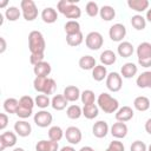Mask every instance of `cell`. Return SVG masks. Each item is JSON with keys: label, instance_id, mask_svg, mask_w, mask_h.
Listing matches in <instances>:
<instances>
[{"label": "cell", "instance_id": "1", "mask_svg": "<svg viewBox=\"0 0 151 151\" xmlns=\"http://www.w3.org/2000/svg\"><path fill=\"white\" fill-rule=\"evenodd\" d=\"M77 0H60L58 9L68 19H78L81 15V9L76 5Z\"/></svg>", "mask_w": 151, "mask_h": 151}, {"label": "cell", "instance_id": "2", "mask_svg": "<svg viewBox=\"0 0 151 151\" xmlns=\"http://www.w3.org/2000/svg\"><path fill=\"white\" fill-rule=\"evenodd\" d=\"M28 47L31 53H38L44 52L46 47V42L44 39V35L39 31H32L28 34Z\"/></svg>", "mask_w": 151, "mask_h": 151}, {"label": "cell", "instance_id": "3", "mask_svg": "<svg viewBox=\"0 0 151 151\" xmlns=\"http://www.w3.org/2000/svg\"><path fill=\"white\" fill-rule=\"evenodd\" d=\"M98 105L99 107L106 112V113H113L114 111H117L118 106H119V103L117 99H114L113 97H111L109 93H100L99 97H98Z\"/></svg>", "mask_w": 151, "mask_h": 151}, {"label": "cell", "instance_id": "4", "mask_svg": "<svg viewBox=\"0 0 151 151\" xmlns=\"http://www.w3.org/2000/svg\"><path fill=\"white\" fill-rule=\"evenodd\" d=\"M22 15L27 21H32L38 15V9L33 0H22L21 1Z\"/></svg>", "mask_w": 151, "mask_h": 151}, {"label": "cell", "instance_id": "5", "mask_svg": "<svg viewBox=\"0 0 151 151\" xmlns=\"http://www.w3.org/2000/svg\"><path fill=\"white\" fill-rule=\"evenodd\" d=\"M85 42H86V46L90 48V50H99L101 46H103V35L99 33V32H90L87 35H86V39H85Z\"/></svg>", "mask_w": 151, "mask_h": 151}, {"label": "cell", "instance_id": "6", "mask_svg": "<svg viewBox=\"0 0 151 151\" xmlns=\"http://www.w3.org/2000/svg\"><path fill=\"white\" fill-rule=\"evenodd\" d=\"M106 86L112 92H118L122 88V77L117 72H111L106 77Z\"/></svg>", "mask_w": 151, "mask_h": 151}, {"label": "cell", "instance_id": "7", "mask_svg": "<svg viewBox=\"0 0 151 151\" xmlns=\"http://www.w3.org/2000/svg\"><path fill=\"white\" fill-rule=\"evenodd\" d=\"M109 35L111 38L112 41H120L123 40V38L126 35V28L123 24H114L110 27L109 31Z\"/></svg>", "mask_w": 151, "mask_h": 151}, {"label": "cell", "instance_id": "8", "mask_svg": "<svg viewBox=\"0 0 151 151\" xmlns=\"http://www.w3.org/2000/svg\"><path fill=\"white\" fill-rule=\"evenodd\" d=\"M52 114L48 111H39L34 114V123L40 127H47L52 123Z\"/></svg>", "mask_w": 151, "mask_h": 151}, {"label": "cell", "instance_id": "9", "mask_svg": "<svg viewBox=\"0 0 151 151\" xmlns=\"http://www.w3.org/2000/svg\"><path fill=\"white\" fill-rule=\"evenodd\" d=\"M17 143V136L14 132L6 131L0 134V151H4L8 146H13Z\"/></svg>", "mask_w": 151, "mask_h": 151}, {"label": "cell", "instance_id": "10", "mask_svg": "<svg viewBox=\"0 0 151 151\" xmlns=\"http://www.w3.org/2000/svg\"><path fill=\"white\" fill-rule=\"evenodd\" d=\"M65 137L71 144H78L81 140V131L76 126H70L66 129Z\"/></svg>", "mask_w": 151, "mask_h": 151}, {"label": "cell", "instance_id": "11", "mask_svg": "<svg viewBox=\"0 0 151 151\" xmlns=\"http://www.w3.org/2000/svg\"><path fill=\"white\" fill-rule=\"evenodd\" d=\"M92 132L97 138H104L109 132V125L105 120H99L94 123L92 127Z\"/></svg>", "mask_w": 151, "mask_h": 151}, {"label": "cell", "instance_id": "12", "mask_svg": "<svg viewBox=\"0 0 151 151\" xmlns=\"http://www.w3.org/2000/svg\"><path fill=\"white\" fill-rule=\"evenodd\" d=\"M111 133L114 138H124L127 134V126L123 122H117L111 127Z\"/></svg>", "mask_w": 151, "mask_h": 151}, {"label": "cell", "instance_id": "13", "mask_svg": "<svg viewBox=\"0 0 151 151\" xmlns=\"http://www.w3.org/2000/svg\"><path fill=\"white\" fill-rule=\"evenodd\" d=\"M14 130L15 132L21 136V137H27L31 134V131H32V127H31V124L25 122V120H19L14 124Z\"/></svg>", "mask_w": 151, "mask_h": 151}, {"label": "cell", "instance_id": "14", "mask_svg": "<svg viewBox=\"0 0 151 151\" xmlns=\"http://www.w3.org/2000/svg\"><path fill=\"white\" fill-rule=\"evenodd\" d=\"M80 91L74 85H68L64 88V97L67 99V101H76L80 97Z\"/></svg>", "mask_w": 151, "mask_h": 151}, {"label": "cell", "instance_id": "15", "mask_svg": "<svg viewBox=\"0 0 151 151\" xmlns=\"http://www.w3.org/2000/svg\"><path fill=\"white\" fill-rule=\"evenodd\" d=\"M132 117H133V110L130 106H123L116 113V119L118 122H123V123L130 120Z\"/></svg>", "mask_w": 151, "mask_h": 151}, {"label": "cell", "instance_id": "16", "mask_svg": "<svg viewBox=\"0 0 151 151\" xmlns=\"http://www.w3.org/2000/svg\"><path fill=\"white\" fill-rule=\"evenodd\" d=\"M51 65L47 61H41L33 67V72L35 77H47L51 73Z\"/></svg>", "mask_w": 151, "mask_h": 151}, {"label": "cell", "instance_id": "17", "mask_svg": "<svg viewBox=\"0 0 151 151\" xmlns=\"http://www.w3.org/2000/svg\"><path fill=\"white\" fill-rule=\"evenodd\" d=\"M41 18L47 24H53L58 19V13L53 7H46L41 12Z\"/></svg>", "mask_w": 151, "mask_h": 151}, {"label": "cell", "instance_id": "18", "mask_svg": "<svg viewBox=\"0 0 151 151\" xmlns=\"http://www.w3.org/2000/svg\"><path fill=\"white\" fill-rule=\"evenodd\" d=\"M118 53L123 58H129L133 53V46L129 41H123L118 45Z\"/></svg>", "mask_w": 151, "mask_h": 151}, {"label": "cell", "instance_id": "19", "mask_svg": "<svg viewBox=\"0 0 151 151\" xmlns=\"http://www.w3.org/2000/svg\"><path fill=\"white\" fill-rule=\"evenodd\" d=\"M137 55H138V59H144V58L151 57V44L147 41L139 44L137 47Z\"/></svg>", "mask_w": 151, "mask_h": 151}, {"label": "cell", "instance_id": "20", "mask_svg": "<svg viewBox=\"0 0 151 151\" xmlns=\"http://www.w3.org/2000/svg\"><path fill=\"white\" fill-rule=\"evenodd\" d=\"M51 105L54 110L57 111H60V110H64L67 105V99L64 97V94H57L52 98L51 100Z\"/></svg>", "mask_w": 151, "mask_h": 151}, {"label": "cell", "instance_id": "21", "mask_svg": "<svg viewBox=\"0 0 151 151\" xmlns=\"http://www.w3.org/2000/svg\"><path fill=\"white\" fill-rule=\"evenodd\" d=\"M79 66L83 70H93L96 65V59L91 55H83L79 59Z\"/></svg>", "mask_w": 151, "mask_h": 151}, {"label": "cell", "instance_id": "22", "mask_svg": "<svg viewBox=\"0 0 151 151\" xmlns=\"http://www.w3.org/2000/svg\"><path fill=\"white\" fill-rule=\"evenodd\" d=\"M136 83H137L138 87H140V88L150 87V85H151V71L143 72L140 76H138Z\"/></svg>", "mask_w": 151, "mask_h": 151}, {"label": "cell", "instance_id": "23", "mask_svg": "<svg viewBox=\"0 0 151 151\" xmlns=\"http://www.w3.org/2000/svg\"><path fill=\"white\" fill-rule=\"evenodd\" d=\"M116 59H117L116 53L111 50H105L100 54V61L103 65H112L116 63Z\"/></svg>", "mask_w": 151, "mask_h": 151}, {"label": "cell", "instance_id": "24", "mask_svg": "<svg viewBox=\"0 0 151 151\" xmlns=\"http://www.w3.org/2000/svg\"><path fill=\"white\" fill-rule=\"evenodd\" d=\"M122 76L124 78H132L137 73V66L133 63H126L122 66Z\"/></svg>", "mask_w": 151, "mask_h": 151}, {"label": "cell", "instance_id": "25", "mask_svg": "<svg viewBox=\"0 0 151 151\" xmlns=\"http://www.w3.org/2000/svg\"><path fill=\"white\" fill-rule=\"evenodd\" d=\"M99 13H100V17L101 19L106 20V21H110L112 20L114 17H116V11L112 6H109V5H105L103 6L100 9H99Z\"/></svg>", "mask_w": 151, "mask_h": 151}, {"label": "cell", "instance_id": "26", "mask_svg": "<svg viewBox=\"0 0 151 151\" xmlns=\"http://www.w3.org/2000/svg\"><path fill=\"white\" fill-rule=\"evenodd\" d=\"M133 105L134 107L138 110V111H146L149 107H150V100L147 97H144V96H139L134 99L133 101Z\"/></svg>", "mask_w": 151, "mask_h": 151}, {"label": "cell", "instance_id": "27", "mask_svg": "<svg viewBox=\"0 0 151 151\" xmlns=\"http://www.w3.org/2000/svg\"><path fill=\"white\" fill-rule=\"evenodd\" d=\"M127 5L130 8L137 11V12H143L144 9L147 8L149 6V1L147 0H129Z\"/></svg>", "mask_w": 151, "mask_h": 151}, {"label": "cell", "instance_id": "28", "mask_svg": "<svg viewBox=\"0 0 151 151\" xmlns=\"http://www.w3.org/2000/svg\"><path fill=\"white\" fill-rule=\"evenodd\" d=\"M92 77L96 81H101L104 80L105 77H107V71L106 67L103 65H97L93 70H92Z\"/></svg>", "mask_w": 151, "mask_h": 151}, {"label": "cell", "instance_id": "29", "mask_svg": "<svg viewBox=\"0 0 151 151\" xmlns=\"http://www.w3.org/2000/svg\"><path fill=\"white\" fill-rule=\"evenodd\" d=\"M83 39H84V37H83V33H81V32L66 35V42H67V45H70V46H72V47L79 46V45L83 42Z\"/></svg>", "mask_w": 151, "mask_h": 151}, {"label": "cell", "instance_id": "30", "mask_svg": "<svg viewBox=\"0 0 151 151\" xmlns=\"http://www.w3.org/2000/svg\"><path fill=\"white\" fill-rule=\"evenodd\" d=\"M98 106L96 104H90V105H84L83 109V114L87 119H93L98 116Z\"/></svg>", "mask_w": 151, "mask_h": 151}, {"label": "cell", "instance_id": "31", "mask_svg": "<svg viewBox=\"0 0 151 151\" xmlns=\"http://www.w3.org/2000/svg\"><path fill=\"white\" fill-rule=\"evenodd\" d=\"M18 107H19V101L15 98H7L4 101V109L8 113H17Z\"/></svg>", "mask_w": 151, "mask_h": 151}, {"label": "cell", "instance_id": "32", "mask_svg": "<svg viewBox=\"0 0 151 151\" xmlns=\"http://www.w3.org/2000/svg\"><path fill=\"white\" fill-rule=\"evenodd\" d=\"M64 28H65L66 35L81 32V31H80V25H79V22L76 21V20H68V21L65 24V27H64Z\"/></svg>", "mask_w": 151, "mask_h": 151}, {"label": "cell", "instance_id": "33", "mask_svg": "<svg viewBox=\"0 0 151 151\" xmlns=\"http://www.w3.org/2000/svg\"><path fill=\"white\" fill-rule=\"evenodd\" d=\"M131 25H132L136 29L142 31V29L145 28L146 21H145V19H144V17H142V15H139V14H136V15H133V17L131 18Z\"/></svg>", "mask_w": 151, "mask_h": 151}, {"label": "cell", "instance_id": "34", "mask_svg": "<svg viewBox=\"0 0 151 151\" xmlns=\"http://www.w3.org/2000/svg\"><path fill=\"white\" fill-rule=\"evenodd\" d=\"M66 114H67V117L71 118V119H78V118L83 114V110H81L80 106H78V105H70V106L67 107Z\"/></svg>", "mask_w": 151, "mask_h": 151}, {"label": "cell", "instance_id": "35", "mask_svg": "<svg viewBox=\"0 0 151 151\" xmlns=\"http://www.w3.org/2000/svg\"><path fill=\"white\" fill-rule=\"evenodd\" d=\"M63 130L59 126H52L48 130V138L50 140H54V142H59L63 138Z\"/></svg>", "mask_w": 151, "mask_h": 151}, {"label": "cell", "instance_id": "36", "mask_svg": "<svg viewBox=\"0 0 151 151\" xmlns=\"http://www.w3.org/2000/svg\"><path fill=\"white\" fill-rule=\"evenodd\" d=\"M5 14H6V18L9 21H15L20 17V9L18 7H15V6H11V7H8L6 9V13Z\"/></svg>", "mask_w": 151, "mask_h": 151}, {"label": "cell", "instance_id": "37", "mask_svg": "<svg viewBox=\"0 0 151 151\" xmlns=\"http://www.w3.org/2000/svg\"><path fill=\"white\" fill-rule=\"evenodd\" d=\"M80 97H81V101H83L84 105L94 104L96 97H94L93 91H91V90H85V91H83V93L80 94Z\"/></svg>", "mask_w": 151, "mask_h": 151}, {"label": "cell", "instance_id": "38", "mask_svg": "<svg viewBox=\"0 0 151 151\" xmlns=\"http://www.w3.org/2000/svg\"><path fill=\"white\" fill-rule=\"evenodd\" d=\"M46 81H47V77H35V79H34V81H33V85H34L35 91H38V92H44Z\"/></svg>", "mask_w": 151, "mask_h": 151}, {"label": "cell", "instance_id": "39", "mask_svg": "<svg viewBox=\"0 0 151 151\" xmlns=\"http://www.w3.org/2000/svg\"><path fill=\"white\" fill-rule=\"evenodd\" d=\"M57 88V84H55V80L52 79V78H47V81H46V85H45V88H44V94L48 96V94H52L54 93Z\"/></svg>", "mask_w": 151, "mask_h": 151}, {"label": "cell", "instance_id": "40", "mask_svg": "<svg viewBox=\"0 0 151 151\" xmlns=\"http://www.w3.org/2000/svg\"><path fill=\"white\" fill-rule=\"evenodd\" d=\"M34 101H35V105H38L41 109H45V107H47L50 105V98L46 94H38L35 97Z\"/></svg>", "mask_w": 151, "mask_h": 151}, {"label": "cell", "instance_id": "41", "mask_svg": "<svg viewBox=\"0 0 151 151\" xmlns=\"http://www.w3.org/2000/svg\"><path fill=\"white\" fill-rule=\"evenodd\" d=\"M19 105L22 106V107H26V109L32 110L33 106H34V100H33L29 96H22V97L19 99Z\"/></svg>", "mask_w": 151, "mask_h": 151}, {"label": "cell", "instance_id": "42", "mask_svg": "<svg viewBox=\"0 0 151 151\" xmlns=\"http://www.w3.org/2000/svg\"><path fill=\"white\" fill-rule=\"evenodd\" d=\"M99 12V8H98V5L94 2V1H88L86 4V13L90 15V17H96Z\"/></svg>", "mask_w": 151, "mask_h": 151}, {"label": "cell", "instance_id": "43", "mask_svg": "<svg viewBox=\"0 0 151 151\" xmlns=\"http://www.w3.org/2000/svg\"><path fill=\"white\" fill-rule=\"evenodd\" d=\"M29 61L33 66L38 65L39 63L44 61V52H38V53H31L29 57Z\"/></svg>", "mask_w": 151, "mask_h": 151}, {"label": "cell", "instance_id": "44", "mask_svg": "<svg viewBox=\"0 0 151 151\" xmlns=\"http://www.w3.org/2000/svg\"><path fill=\"white\" fill-rule=\"evenodd\" d=\"M105 151H124V145L119 140H113L110 143L109 147Z\"/></svg>", "mask_w": 151, "mask_h": 151}, {"label": "cell", "instance_id": "45", "mask_svg": "<svg viewBox=\"0 0 151 151\" xmlns=\"http://www.w3.org/2000/svg\"><path fill=\"white\" fill-rule=\"evenodd\" d=\"M130 150L131 151H146V145L142 140H136V142L132 143Z\"/></svg>", "mask_w": 151, "mask_h": 151}, {"label": "cell", "instance_id": "46", "mask_svg": "<svg viewBox=\"0 0 151 151\" xmlns=\"http://www.w3.org/2000/svg\"><path fill=\"white\" fill-rule=\"evenodd\" d=\"M15 114H18L20 118H28V117L32 114V110L26 109V107H22V106H20V105H19V107H18V110H17V113H15Z\"/></svg>", "mask_w": 151, "mask_h": 151}, {"label": "cell", "instance_id": "47", "mask_svg": "<svg viewBox=\"0 0 151 151\" xmlns=\"http://www.w3.org/2000/svg\"><path fill=\"white\" fill-rule=\"evenodd\" d=\"M8 124V117L5 113H0V130H4Z\"/></svg>", "mask_w": 151, "mask_h": 151}, {"label": "cell", "instance_id": "48", "mask_svg": "<svg viewBox=\"0 0 151 151\" xmlns=\"http://www.w3.org/2000/svg\"><path fill=\"white\" fill-rule=\"evenodd\" d=\"M37 151H46L47 150V140H40L35 145Z\"/></svg>", "mask_w": 151, "mask_h": 151}, {"label": "cell", "instance_id": "49", "mask_svg": "<svg viewBox=\"0 0 151 151\" xmlns=\"http://www.w3.org/2000/svg\"><path fill=\"white\" fill-rule=\"evenodd\" d=\"M58 142L47 140V150L46 151H58Z\"/></svg>", "mask_w": 151, "mask_h": 151}, {"label": "cell", "instance_id": "50", "mask_svg": "<svg viewBox=\"0 0 151 151\" xmlns=\"http://www.w3.org/2000/svg\"><path fill=\"white\" fill-rule=\"evenodd\" d=\"M138 63L143 67H149V66H151V57L144 58V59H138Z\"/></svg>", "mask_w": 151, "mask_h": 151}, {"label": "cell", "instance_id": "51", "mask_svg": "<svg viewBox=\"0 0 151 151\" xmlns=\"http://www.w3.org/2000/svg\"><path fill=\"white\" fill-rule=\"evenodd\" d=\"M6 47H7V44H6L5 38L0 37V53H4L6 51Z\"/></svg>", "mask_w": 151, "mask_h": 151}, {"label": "cell", "instance_id": "52", "mask_svg": "<svg viewBox=\"0 0 151 151\" xmlns=\"http://www.w3.org/2000/svg\"><path fill=\"white\" fill-rule=\"evenodd\" d=\"M145 130H146L147 133L151 134V118L146 120V123H145Z\"/></svg>", "mask_w": 151, "mask_h": 151}, {"label": "cell", "instance_id": "53", "mask_svg": "<svg viewBox=\"0 0 151 151\" xmlns=\"http://www.w3.org/2000/svg\"><path fill=\"white\" fill-rule=\"evenodd\" d=\"M60 151H76V150L73 147H71V146H64V147H61Z\"/></svg>", "mask_w": 151, "mask_h": 151}, {"label": "cell", "instance_id": "54", "mask_svg": "<svg viewBox=\"0 0 151 151\" xmlns=\"http://www.w3.org/2000/svg\"><path fill=\"white\" fill-rule=\"evenodd\" d=\"M80 151H94L91 146H83L81 149H80Z\"/></svg>", "mask_w": 151, "mask_h": 151}, {"label": "cell", "instance_id": "55", "mask_svg": "<svg viewBox=\"0 0 151 151\" xmlns=\"http://www.w3.org/2000/svg\"><path fill=\"white\" fill-rule=\"evenodd\" d=\"M146 19L151 22V8H150V9H147V12H146Z\"/></svg>", "mask_w": 151, "mask_h": 151}, {"label": "cell", "instance_id": "56", "mask_svg": "<svg viewBox=\"0 0 151 151\" xmlns=\"http://www.w3.org/2000/svg\"><path fill=\"white\" fill-rule=\"evenodd\" d=\"M7 0H0V7H5L6 5H7Z\"/></svg>", "mask_w": 151, "mask_h": 151}, {"label": "cell", "instance_id": "57", "mask_svg": "<svg viewBox=\"0 0 151 151\" xmlns=\"http://www.w3.org/2000/svg\"><path fill=\"white\" fill-rule=\"evenodd\" d=\"M2 22H4V17H2V14L0 13V25H2Z\"/></svg>", "mask_w": 151, "mask_h": 151}, {"label": "cell", "instance_id": "58", "mask_svg": "<svg viewBox=\"0 0 151 151\" xmlns=\"http://www.w3.org/2000/svg\"><path fill=\"white\" fill-rule=\"evenodd\" d=\"M13 151H25V150H24L22 147H15V149H14Z\"/></svg>", "mask_w": 151, "mask_h": 151}, {"label": "cell", "instance_id": "59", "mask_svg": "<svg viewBox=\"0 0 151 151\" xmlns=\"http://www.w3.org/2000/svg\"><path fill=\"white\" fill-rule=\"evenodd\" d=\"M149 151H151V144L149 145Z\"/></svg>", "mask_w": 151, "mask_h": 151}, {"label": "cell", "instance_id": "60", "mask_svg": "<svg viewBox=\"0 0 151 151\" xmlns=\"http://www.w3.org/2000/svg\"><path fill=\"white\" fill-rule=\"evenodd\" d=\"M150 88H151V85H150Z\"/></svg>", "mask_w": 151, "mask_h": 151}, {"label": "cell", "instance_id": "61", "mask_svg": "<svg viewBox=\"0 0 151 151\" xmlns=\"http://www.w3.org/2000/svg\"><path fill=\"white\" fill-rule=\"evenodd\" d=\"M94 151H96V150H94Z\"/></svg>", "mask_w": 151, "mask_h": 151}]
</instances>
